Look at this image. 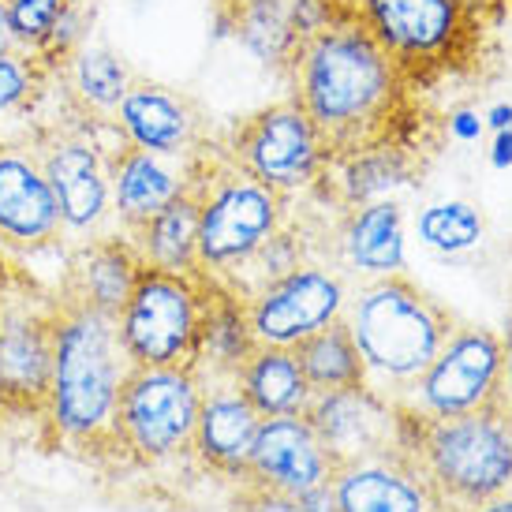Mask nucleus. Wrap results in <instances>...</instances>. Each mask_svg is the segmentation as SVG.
<instances>
[{
  "label": "nucleus",
  "instance_id": "f257e3e1",
  "mask_svg": "<svg viewBox=\"0 0 512 512\" xmlns=\"http://www.w3.org/2000/svg\"><path fill=\"white\" fill-rule=\"evenodd\" d=\"M288 98L322 135L329 161L370 146H415L438 154L445 116L434 113L397 64L352 23L326 19L281 68Z\"/></svg>",
  "mask_w": 512,
  "mask_h": 512
},
{
  "label": "nucleus",
  "instance_id": "f03ea898",
  "mask_svg": "<svg viewBox=\"0 0 512 512\" xmlns=\"http://www.w3.org/2000/svg\"><path fill=\"white\" fill-rule=\"evenodd\" d=\"M322 12L363 30L427 98L483 72L505 27V0H322Z\"/></svg>",
  "mask_w": 512,
  "mask_h": 512
},
{
  "label": "nucleus",
  "instance_id": "7ed1b4c3",
  "mask_svg": "<svg viewBox=\"0 0 512 512\" xmlns=\"http://www.w3.org/2000/svg\"><path fill=\"white\" fill-rule=\"evenodd\" d=\"M131 367L116 318L57 296L53 378L42 415L45 441L72 453H120L113 423Z\"/></svg>",
  "mask_w": 512,
  "mask_h": 512
},
{
  "label": "nucleus",
  "instance_id": "20e7f679",
  "mask_svg": "<svg viewBox=\"0 0 512 512\" xmlns=\"http://www.w3.org/2000/svg\"><path fill=\"white\" fill-rule=\"evenodd\" d=\"M397 445L415 460L445 512H471L512 490V400L460 415L397 404Z\"/></svg>",
  "mask_w": 512,
  "mask_h": 512
},
{
  "label": "nucleus",
  "instance_id": "39448f33",
  "mask_svg": "<svg viewBox=\"0 0 512 512\" xmlns=\"http://www.w3.org/2000/svg\"><path fill=\"white\" fill-rule=\"evenodd\" d=\"M341 318L363 356L367 385L389 400L412 393V385L456 329V314L415 285L408 273L359 281L356 292H348Z\"/></svg>",
  "mask_w": 512,
  "mask_h": 512
},
{
  "label": "nucleus",
  "instance_id": "423d86ee",
  "mask_svg": "<svg viewBox=\"0 0 512 512\" xmlns=\"http://www.w3.org/2000/svg\"><path fill=\"white\" fill-rule=\"evenodd\" d=\"M187 187L199 202V266L217 281L255 255L292 217L296 202L243 172L217 135L187 161Z\"/></svg>",
  "mask_w": 512,
  "mask_h": 512
},
{
  "label": "nucleus",
  "instance_id": "0eeeda50",
  "mask_svg": "<svg viewBox=\"0 0 512 512\" xmlns=\"http://www.w3.org/2000/svg\"><path fill=\"white\" fill-rule=\"evenodd\" d=\"M57 292L8 266L0 281V415L38 419L49 404L53 378Z\"/></svg>",
  "mask_w": 512,
  "mask_h": 512
},
{
  "label": "nucleus",
  "instance_id": "6e6552de",
  "mask_svg": "<svg viewBox=\"0 0 512 512\" xmlns=\"http://www.w3.org/2000/svg\"><path fill=\"white\" fill-rule=\"evenodd\" d=\"M206 273H165L143 266L131 299L116 318L120 344L135 367L199 370Z\"/></svg>",
  "mask_w": 512,
  "mask_h": 512
},
{
  "label": "nucleus",
  "instance_id": "1a4fd4ad",
  "mask_svg": "<svg viewBox=\"0 0 512 512\" xmlns=\"http://www.w3.org/2000/svg\"><path fill=\"white\" fill-rule=\"evenodd\" d=\"M101 128L60 109L53 120H38L27 131L45 180L57 195L64 240L72 243L101 236L113 217V187H109Z\"/></svg>",
  "mask_w": 512,
  "mask_h": 512
},
{
  "label": "nucleus",
  "instance_id": "9d476101",
  "mask_svg": "<svg viewBox=\"0 0 512 512\" xmlns=\"http://www.w3.org/2000/svg\"><path fill=\"white\" fill-rule=\"evenodd\" d=\"M217 139L243 172L288 199H311L326 176V143L292 98L232 120Z\"/></svg>",
  "mask_w": 512,
  "mask_h": 512
},
{
  "label": "nucleus",
  "instance_id": "9b49d317",
  "mask_svg": "<svg viewBox=\"0 0 512 512\" xmlns=\"http://www.w3.org/2000/svg\"><path fill=\"white\" fill-rule=\"evenodd\" d=\"M202 404L199 370L131 367L116 400V445L135 464H161L191 453Z\"/></svg>",
  "mask_w": 512,
  "mask_h": 512
},
{
  "label": "nucleus",
  "instance_id": "f8f14e48",
  "mask_svg": "<svg viewBox=\"0 0 512 512\" xmlns=\"http://www.w3.org/2000/svg\"><path fill=\"white\" fill-rule=\"evenodd\" d=\"M505 397V341L498 329L456 322L449 341L441 344L412 393L397 404H408L423 415H460L486 408Z\"/></svg>",
  "mask_w": 512,
  "mask_h": 512
},
{
  "label": "nucleus",
  "instance_id": "ddd939ff",
  "mask_svg": "<svg viewBox=\"0 0 512 512\" xmlns=\"http://www.w3.org/2000/svg\"><path fill=\"white\" fill-rule=\"evenodd\" d=\"M243 303H247L251 333L258 344L292 348L303 337L329 326L333 318H341L344 303H348V281L329 262L311 258L285 273L281 281L258 288L255 296H247Z\"/></svg>",
  "mask_w": 512,
  "mask_h": 512
},
{
  "label": "nucleus",
  "instance_id": "4468645a",
  "mask_svg": "<svg viewBox=\"0 0 512 512\" xmlns=\"http://www.w3.org/2000/svg\"><path fill=\"white\" fill-rule=\"evenodd\" d=\"M113 128L124 143L172 161H191L217 135L191 94L143 75H135L124 101L116 105Z\"/></svg>",
  "mask_w": 512,
  "mask_h": 512
},
{
  "label": "nucleus",
  "instance_id": "2eb2a0df",
  "mask_svg": "<svg viewBox=\"0 0 512 512\" xmlns=\"http://www.w3.org/2000/svg\"><path fill=\"white\" fill-rule=\"evenodd\" d=\"M64 240L53 187L30 139L0 143V251L42 255Z\"/></svg>",
  "mask_w": 512,
  "mask_h": 512
},
{
  "label": "nucleus",
  "instance_id": "dca6fc26",
  "mask_svg": "<svg viewBox=\"0 0 512 512\" xmlns=\"http://www.w3.org/2000/svg\"><path fill=\"white\" fill-rule=\"evenodd\" d=\"M333 471H337V460L329 456L318 430L307 423V415H273L258 427L243 483L277 490L288 498H307L333 483Z\"/></svg>",
  "mask_w": 512,
  "mask_h": 512
},
{
  "label": "nucleus",
  "instance_id": "f3484780",
  "mask_svg": "<svg viewBox=\"0 0 512 512\" xmlns=\"http://www.w3.org/2000/svg\"><path fill=\"white\" fill-rule=\"evenodd\" d=\"M303 415L318 430L337 468L397 445V400L382 397L370 385L314 393L311 408Z\"/></svg>",
  "mask_w": 512,
  "mask_h": 512
},
{
  "label": "nucleus",
  "instance_id": "a211bd4d",
  "mask_svg": "<svg viewBox=\"0 0 512 512\" xmlns=\"http://www.w3.org/2000/svg\"><path fill=\"white\" fill-rule=\"evenodd\" d=\"M329 490L337 512H445L423 471L400 445L341 464Z\"/></svg>",
  "mask_w": 512,
  "mask_h": 512
},
{
  "label": "nucleus",
  "instance_id": "6ab92c4d",
  "mask_svg": "<svg viewBox=\"0 0 512 512\" xmlns=\"http://www.w3.org/2000/svg\"><path fill=\"white\" fill-rule=\"evenodd\" d=\"M199 382H202V404H199V419H195L191 456L206 471L221 475V479L243 483L258 427H262V415L240 393L236 378H202L199 374Z\"/></svg>",
  "mask_w": 512,
  "mask_h": 512
},
{
  "label": "nucleus",
  "instance_id": "aec40b11",
  "mask_svg": "<svg viewBox=\"0 0 512 512\" xmlns=\"http://www.w3.org/2000/svg\"><path fill=\"white\" fill-rule=\"evenodd\" d=\"M101 143L113 187V217L124 236H131L161 206H169L180 191H187V161L146 154L139 146L124 143L113 124L101 128Z\"/></svg>",
  "mask_w": 512,
  "mask_h": 512
},
{
  "label": "nucleus",
  "instance_id": "412c9836",
  "mask_svg": "<svg viewBox=\"0 0 512 512\" xmlns=\"http://www.w3.org/2000/svg\"><path fill=\"white\" fill-rule=\"evenodd\" d=\"M139 273H143V258L135 251L131 236L101 232V236H90L83 243H72L64 273H60V285L53 292L68 303L120 318Z\"/></svg>",
  "mask_w": 512,
  "mask_h": 512
},
{
  "label": "nucleus",
  "instance_id": "4be33fe9",
  "mask_svg": "<svg viewBox=\"0 0 512 512\" xmlns=\"http://www.w3.org/2000/svg\"><path fill=\"white\" fill-rule=\"evenodd\" d=\"M329 266L359 281L404 273V206L378 199L367 206L341 210L329 232Z\"/></svg>",
  "mask_w": 512,
  "mask_h": 512
},
{
  "label": "nucleus",
  "instance_id": "5701e85b",
  "mask_svg": "<svg viewBox=\"0 0 512 512\" xmlns=\"http://www.w3.org/2000/svg\"><path fill=\"white\" fill-rule=\"evenodd\" d=\"M427 150L415 146H370L359 154L337 157L326 165V176L311 202H322L333 214L352 210V206H367V202L389 199L393 191L408 187L415 176L427 169Z\"/></svg>",
  "mask_w": 512,
  "mask_h": 512
},
{
  "label": "nucleus",
  "instance_id": "b1692460",
  "mask_svg": "<svg viewBox=\"0 0 512 512\" xmlns=\"http://www.w3.org/2000/svg\"><path fill=\"white\" fill-rule=\"evenodd\" d=\"M214 23L266 68L281 72L292 49L326 23V12L322 0H236L228 12L214 15Z\"/></svg>",
  "mask_w": 512,
  "mask_h": 512
},
{
  "label": "nucleus",
  "instance_id": "393cba45",
  "mask_svg": "<svg viewBox=\"0 0 512 512\" xmlns=\"http://www.w3.org/2000/svg\"><path fill=\"white\" fill-rule=\"evenodd\" d=\"M135 68L109 45L83 42L72 57L53 72V90L60 94V109L86 124H113L116 105L135 83Z\"/></svg>",
  "mask_w": 512,
  "mask_h": 512
},
{
  "label": "nucleus",
  "instance_id": "a878e982",
  "mask_svg": "<svg viewBox=\"0 0 512 512\" xmlns=\"http://www.w3.org/2000/svg\"><path fill=\"white\" fill-rule=\"evenodd\" d=\"M236 385L262 419L303 415L314 397V389L299 370L296 352L281 348V344H255L251 356L243 359L240 370H236Z\"/></svg>",
  "mask_w": 512,
  "mask_h": 512
},
{
  "label": "nucleus",
  "instance_id": "bb28decb",
  "mask_svg": "<svg viewBox=\"0 0 512 512\" xmlns=\"http://www.w3.org/2000/svg\"><path fill=\"white\" fill-rule=\"evenodd\" d=\"M247 303L228 285L206 273V314H202V352L199 374L202 378H236V370L251 348H255Z\"/></svg>",
  "mask_w": 512,
  "mask_h": 512
},
{
  "label": "nucleus",
  "instance_id": "cd10ccee",
  "mask_svg": "<svg viewBox=\"0 0 512 512\" xmlns=\"http://www.w3.org/2000/svg\"><path fill=\"white\" fill-rule=\"evenodd\" d=\"M131 243L143 258V266L199 277V202L191 195V187L180 191L169 206H161L150 221L135 228Z\"/></svg>",
  "mask_w": 512,
  "mask_h": 512
},
{
  "label": "nucleus",
  "instance_id": "c85d7f7f",
  "mask_svg": "<svg viewBox=\"0 0 512 512\" xmlns=\"http://www.w3.org/2000/svg\"><path fill=\"white\" fill-rule=\"evenodd\" d=\"M292 352H296L299 370H303V378H307L314 393L367 385V367H363V356H359L352 329H348L344 318H333L318 333L292 344Z\"/></svg>",
  "mask_w": 512,
  "mask_h": 512
},
{
  "label": "nucleus",
  "instance_id": "c756f323",
  "mask_svg": "<svg viewBox=\"0 0 512 512\" xmlns=\"http://www.w3.org/2000/svg\"><path fill=\"white\" fill-rule=\"evenodd\" d=\"M53 90V68L34 53H0V120L30 116Z\"/></svg>",
  "mask_w": 512,
  "mask_h": 512
},
{
  "label": "nucleus",
  "instance_id": "7c9ffc66",
  "mask_svg": "<svg viewBox=\"0 0 512 512\" xmlns=\"http://www.w3.org/2000/svg\"><path fill=\"white\" fill-rule=\"evenodd\" d=\"M419 240L438 255H464L483 240V214L471 202H434L419 214Z\"/></svg>",
  "mask_w": 512,
  "mask_h": 512
},
{
  "label": "nucleus",
  "instance_id": "2f4dec72",
  "mask_svg": "<svg viewBox=\"0 0 512 512\" xmlns=\"http://www.w3.org/2000/svg\"><path fill=\"white\" fill-rule=\"evenodd\" d=\"M79 0H4L8 8V23H12L15 45L23 53H34L42 60L53 34H57L60 19L72 12Z\"/></svg>",
  "mask_w": 512,
  "mask_h": 512
},
{
  "label": "nucleus",
  "instance_id": "473e14b6",
  "mask_svg": "<svg viewBox=\"0 0 512 512\" xmlns=\"http://www.w3.org/2000/svg\"><path fill=\"white\" fill-rule=\"evenodd\" d=\"M236 505H240V512H307L299 498H288V494L262 490V486H247V483L240 486Z\"/></svg>",
  "mask_w": 512,
  "mask_h": 512
},
{
  "label": "nucleus",
  "instance_id": "72a5a7b5",
  "mask_svg": "<svg viewBox=\"0 0 512 512\" xmlns=\"http://www.w3.org/2000/svg\"><path fill=\"white\" fill-rule=\"evenodd\" d=\"M483 113L479 109H471V105H460L453 113L445 116V131L453 135L456 143H479L483 139Z\"/></svg>",
  "mask_w": 512,
  "mask_h": 512
},
{
  "label": "nucleus",
  "instance_id": "f704fd0d",
  "mask_svg": "<svg viewBox=\"0 0 512 512\" xmlns=\"http://www.w3.org/2000/svg\"><path fill=\"white\" fill-rule=\"evenodd\" d=\"M490 165H494V169H509V165H512V128L494 131V146H490Z\"/></svg>",
  "mask_w": 512,
  "mask_h": 512
},
{
  "label": "nucleus",
  "instance_id": "c9c22d12",
  "mask_svg": "<svg viewBox=\"0 0 512 512\" xmlns=\"http://www.w3.org/2000/svg\"><path fill=\"white\" fill-rule=\"evenodd\" d=\"M483 124L494 131H505L512 128V105H494L490 113H483Z\"/></svg>",
  "mask_w": 512,
  "mask_h": 512
},
{
  "label": "nucleus",
  "instance_id": "e433bc0d",
  "mask_svg": "<svg viewBox=\"0 0 512 512\" xmlns=\"http://www.w3.org/2000/svg\"><path fill=\"white\" fill-rule=\"evenodd\" d=\"M12 49H19V45H15L12 23H8V8H4V0H0V53H12Z\"/></svg>",
  "mask_w": 512,
  "mask_h": 512
},
{
  "label": "nucleus",
  "instance_id": "4c0bfd02",
  "mask_svg": "<svg viewBox=\"0 0 512 512\" xmlns=\"http://www.w3.org/2000/svg\"><path fill=\"white\" fill-rule=\"evenodd\" d=\"M501 341H505V397L512 400V326H509V322H505Z\"/></svg>",
  "mask_w": 512,
  "mask_h": 512
},
{
  "label": "nucleus",
  "instance_id": "58836bf2",
  "mask_svg": "<svg viewBox=\"0 0 512 512\" xmlns=\"http://www.w3.org/2000/svg\"><path fill=\"white\" fill-rule=\"evenodd\" d=\"M471 512H512V494H501V498L486 501V505H479V509Z\"/></svg>",
  "mask_w": 512,
  "mask_h": 512
},
{
  "label": "nucleus",
  "instance_id": "ea45409f",
  "mask_svg": "<svg viewBox=\"0 0 512 512\" xmlns=\"http://www.w3.org/2000/svg\"><path fill=\"white\" fill-rule=\"evenodd\" d=\"M236 0H210V8H214V15H221V12H228Z\"/></svg>",
  "mask_w": 512,
  "mask_h": 512
},
{
  "label": "nucleus",
  "instance_id": "a19ab883",
  "mask_svg": "<svg viewBox=\"0 0 512 512\" xmlns=\"http://www.w3.org/2000/svg\"><path fill=\"white\" fill-rule=\"evenodd\" d=\"M505 19H509V27H512V0H505Z\"/></svg>",
  "mask_w": 512,
  "mask_h": 512
},
{
  "label": "nucleus",
  "instance_id": "79ce46f5",
  "mask_svg": "<svg viewBox=\"0 0 512 512\" xmlns=\"http://www.w3.org/2000/svg\"><path fill=\"white\" fill-rule=\"evenodd\" d=\"M4 270H8V262H4V255H0V281H4Z\"/></svg>",
  "mask_w": 512,
  "mask_h": 512
},
{
  "label": "nucleus",
  "instance_id": "37998d69",
  "mask_svg": "<svg viewBox=\"0 0 512 512\" xmlns=\"http://www.w3.org/2000/svg\"><path fill=\"white\" fill-rule=\"evenodd\" d=\"M509 326H512V307H509Z\"/></svg>",
  "mask_w": 512,
  "mask_h": 512
}]
</instances>
